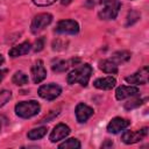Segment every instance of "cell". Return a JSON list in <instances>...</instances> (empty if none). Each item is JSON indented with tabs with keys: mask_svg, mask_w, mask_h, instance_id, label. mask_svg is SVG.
Instances as JSON below:
<instances>
[{
	"mask_svg": "<svg viewBox=\"0 0 149 149\" xmlns=\"http://www.w3.org/2000/svg\"><path fill=\"white\" fill-rule=\"evenodd\" d=\"M92 73H93L92 66L90 64L85 63V64H81V65L77 66L72 71H70L68 77H66V81L70 85H73V84L78 83L80 86L85 87V86H87Z\"/></svg>",
	"mask_w": 149,
	"mask_h": 149,
	"instance_id": "1",
	"label": "cell"
},
{
	"mask_svg": "<svg viewBox=\"0 0 149 149\" xmlns=\"http://www.w3.org/2000/svg\"><path fill=\"white\" fill-rule=\"evenodd\" d=\"M41 111V105L36 100L20 101L15 105V114L22 119H29L38 114Z\"/></svg>",
	"mask_w": 149,
	"mask_h": 149,
	"instance_id": "2",
	"label": "cell"
},
{
	"mask_svg": "<svg viewBox=\"0 0 149 149\" xmlns=\"http://www.w3.org/2000/svg\"><path fill=\"white\" fill-rule=\"evenodd\" d=\"M102 8L98 12V16L101 20H114L121 8V2L119 0H100Z\"/></svg>",
	"mask_w": 149,
	"mask_h": 149,
	"instance_id": "3",
	"label": "cell"
},
{
	"mask_svg": "<svg viewBox=\"0 0 149 149\" xmlns=\"http://www.w3.org/2000/svg\"><path fill=\"white\" fill-rule=\"evenodd\" d=\"M37 93L42 99L50 101V100H55L57 97L61 95L62 87L55 83H50V84H45V85L40 86Z\"/></svg>",
	"mask_w": 149,
	"mask_h": 149,
	"instance_id": "4",
	"label": "cell"
},
{
	"mask_svg": "<svg viewBox=\"0 0 149 149\" xmlns=\"http://www.w3.org/2000/svg\"><path fill=\"white\" fill-rule=\"evenodd\" d=\"M51 22H52V15L50 13H40L34 16L30 24V30L33 34H37L38 31L43 30L47 26H49Z\"/></svg>",
	"mask_w": 149,
	"mask_h": 149,
	"instance_id": "5",
	"label": "cell"
},
{
	"mask_svg": "<svg viewBox=\"0 0 149 149\" xmlns=\"http://www.w3.org/2000/svg\"><path fill=\"white\" fill-rule=\"evenodd\" d=\"M55 33L76 35L79 33V24L74 20H61L55 27Z\"/></svg>",
	"mask_w": 149,
	"mask_h": 149,
	"instance_id": "6",
	"label": "cell"
},
{
	"mask_svg": "<svg viewBox=\"0 0 149 149\" xmlns=\"http://www.w3.org/2000/svg\"><path fill=\"white\" fill-rule=\"evenodd\" d=\"M148 135V127H143L140 130L132 132V130H125L121 135V141L126 144H134L140 141H142Z\"/></svg>",
	"mask_w": 149,
	"mask_h": 149,
	"instance_id": "7",
	"label": "cell"
},
{
	"mask_svg": "<svg viewBox=\"0 0 149 149\" xmlns=\"http://www.w3.org/2000/svg\"><path fill=\"white\" fill-rule=\"evenodd\" d=\"M149 79V68L146 65L134 72L133 74L126 77V81L129 84H135V85H146L148 84Z\"/></svg>",
	"mask_w": 149,
	"mask_h": 149,
	"instance_id": "8",
	"label": "cell"
},
{
	"mask_svg": "<svg viewBox=\"0 0 149 149\" xmlns=\"http://www.w3.org/2000/svg\"><path fill=\"white\" fill-rule=\"evenodd\" d=\"M130 125V121L128 119H123L121 116H115L113 118L108 125H107V132L111 134H118L121 130L126 129Z\"/></svg>",
	"mask_w": 149,
	"mask_h": 149,
	"instance_id": "9",
	"label": "cell"
},
{
	"mask_svg": "<svg viewBox=\"0 0 149 149\" xmlns=\"http://www.w3.org/2000/svg\"><path fill=\"white\" fill-rule=\"evenodd\" d=\"M30 73H31L33 81L35 84H40L41 81H43L45 79V77H47V70L44 68L43 61L38 59L37 62H35L34 65L30 69Z\"/></svg>",
	"mask_w": 149,
	"mask_h": 149,
	"instance_id": "10",
	"label": "cell"
},
{
	"mask_svg": "<svg viewBox=\"0 0 149 149\" xmlns=\"http://www.w3.org/2000/svg\"><path fill=\"white\" fill-rule=\"evenodd\" d=\"M70 132H71V130H70L69 126H66L65 123H58V125H56V126L54 127V129L51 130L50 136H49V140H50V142L56 143V142H58V141L65 139V137L70 134Z\"/></svg>",
	"mask_w": 149,
	"mask_h": 149,
	"instance_id": "11",
	"label": "cell"
},
{
	"mask_svg": "<svg viewBox=\"0 0 149 149\" xmlns=\"http://www.w3.org/2000/svg\"><path fill=\"white\" fill-rule=\"evenodd\" d=\"M74 113H76V119L79 123H84L86 122L94 113L93 108L87 106L86 104H83V102H79L77 106H76V109H74Z\"/></svg>",
	"mask_w": 149,
	"mask_h": 149,
	"instance_id": "12",
	"label": "cell"
},
{
	"mask_svg": "<svg viewBox=\"0 0 149 149\" xmlns=\"http://www.w3.org/2000/svg\"><path fill=\"white\" fill-rule=\"evenodd\" d=\"M140 93V90L136 87V86H126V85H122V86H119L115 91V98L118 100H123L126 98H130V97H134L136 94Z\"/></svg>",
	"mask_w": 149,
	"mask_h": 149,
	"instance_id": "13",
	"label": "cell"
},
{
	"mask_svg": "<svg viewBox=\"0 0 149 149\" xmlns=\"http://www.w3.org/2000/svg\"><path fill=\"white\" fill-rule=\"evenodd\" d=\"M116 84V79L112 76H108V77H102V78H98L93 81V86L95 88H99V90H105V91H108V90H112Z\"/></svg>",
	"mask_w": 149,
	"mask_h": 149,
	"instance_id": "14",
	"label": "cell"
},
{
	"mask_svg": "<svg viewBox=\"0 0 149 149\" xmlns=\"http://www.w3.org/2000/svg\"><path fill=\"white\" fill-rule=\"evenodd\" d=\"M30 49H31L30 42L26 41V42H22V43L17 44V45L13 47V48L8 51V55H9L10 57L15 58V57H19V56H22V55H27V54L30 51Z\"/></svg>",
	"mask_w": 149,
	"mask_h": 149,
	"instance_id": "15",
	"label": "cell"
},
{
	"mask_svg": "<svg viewBox=\"0 0 149 149\" xmlns=\"http://www.w3.org/2000/svg\"><path fill=\"white\" fill-rule=\"evenodd\" d=\"M99 69L105 72V73H109V74H115L118 73V65L112 62L111 59H102L99 62Z\"/></svg>",
	"mask_w": 149,
	"mask_h": 149,
	"instance_id": "16",
	"label": "cell"
},
{
	"mask_svg": "<svg viewBox=\"0 0 149 149\" xmlns=\"http://www.w3.org/2000/svg\"><path fill=\"white\" fill-rule=\"evenodd\" d=\"M132 57V54L127 50H120V51H115L113 55H112V58L111 61L114 62L116 65L118 64H122V63H126L127 61H129Z\"/></svg>",
	"mask_w": 149,
	"mask_h": 149,
	"instance_id": "17",
	"label": "cell"
},
{
	"mask_svg": "<svg viewBox=\"0 0 149 149\" xmlns=\"http://www.w3.org/2000/svg\"><path fill=\"white\" fill-rule=\"evenodd\" d=\"M47 127L42 126V127H37V128H33L31 130H29L27 133V137L31 141H35V140H40L42 139L45 134H47Z\"/></svg>",
	"mask_w": 149,
	"mask_h": 149,
	"instance_id": "18",
	"label": "cell"
},
{
	"mask_svg": "<svg viewBox=\"0 0 149 149\" xmlns=\"http://www.w3.org/2000/svg\"><path fill=\"white\" fill-rule=\"evenodd\" d=\"M28 80H29V78H28V76H27L23 71H16V72L13 74V77H12L13 84L19 85V86H22V85L28 84Z\"/></svg>",
	"mask_w": 149,
	"mask_h": 149,
	"instance_id": "19",
	"label": "cell"
},
{
	"mask_svg": "<svg viewBox=\"0 0 149 149\" xmlns=\"http://www.w3.org/2000/svg\"><path fill=\"white\" fill-rule=\"evenodd\" d=\"M71 63H74V59H71V61H58L57 63H55L51 69L54 72H65L70 66H71Z\"/></svg>",
	"mask_w": 149,
	"mask_h": 149,
	"instance_id": "20",
	"label": "cell"
},
{
	"mask_svg": "<svg viewBox=\"0 0 149 149\" xmlns=\"http://www.w3.org/2000/svg\"><path fill=\"white\" fill-rule=\"evenodd\" d=\"M81 147L79 140L74 139V137H71V139H68L65 140L63 143H61L58 146L59 149H79Z\"/></svg>",
	"mask_w": 149,
	"mask_h": 149,
	"instance_id": "21",
	"label": "cell"
},
{
	"mask_svg": "<svg viewBox=\"0 0 149 149\" xmlns=\"http://www.w3.org/2000/svg\"><path fill=\"white\" fill-rule=\"evenodd\" d=\"M147 100V98H143V99H140V98H137V99H133V100H129V101H127L126 104H125V109H127V111H130V109H134V108H137V107H140L144 101Z\"/></svg>",
	"mask_w": 149,
	"mask_h": 149,
	"instance_id": "22",
	"label": "cell"
},
{
	"mask_svg": "<svg viewBox=\"0 0 149 149\" xmlns=\"http://www.w3.org/2000/svg\"><path fill=\"white\" fill-rule=\"evenodd\" d=\"M141 17V14L137 12V10H130L127 15V22H126V26H132L134 24L135 22L139 21V19Z\"/></svg>",
	"mask_w": 149,
	"mask_h": 149,
	"instance_id": "23",
	"label": "cell"
},
{
	"mask_svg": "<svg viewBox=\"0 0 149 149\" xmlns=\"http://www.w3.org/2000/svg\"><path fill=\"white\" fill-rule=\"evenodd\" d=\"M12 98V92L8 90H2L0 91V108L5 106Z\"/></svg>",
	"mask_w": 149,
	"mask_h": 149,
	"instance_id": "24",
	"label": "cell"
},
{
	"mask_svg": "<svg viewBox=\"0 0 149 149\" xmlns=\"http://www.w3.org/2000/svg\"><path fill=\"white\" fill-rule=\"evenodd\" d=\"M44 42H45L44 37H38V38L35 41V44H34V47H33V50H34L35 52H38V51L43 50V48H44Z\"/></svg>",
	"mask_w": 149,
	"mask_h": 149,
	"instance_id": "25",
	"label": "cell"
},
{
	"mask_svg": "<svg viewBox=\"0 0 149 149\" xmlns=\"http://www.w3.org/2000/svg\"><path fill=\"white\" fill-rule=\"evenodd\" d=\"M59 114V109H57V111H51L50 113H49V115H45L41 121H38L40 123H43V122H50L55 116H57Z\"/></svg>",
	"mask_w": 149,
	"mask_h": 149,
	"instance_id": "26",
	"label": "cell"
},
{
	"mask_svg": "<svg viewBox=\"0 0 149 149\" xmlns=\"http://www.w3.org/2000/svg\"><path fill=\"white\" fill-rule=\"evenodd\" d=\"M56 0H33L34 5L38 6V7H47V6H50L55 2Z\"/></svg>",
	"mask_w": 149,
	"mask_h": 149,
	"instance_id": "27",
	"label": "cell"
},
{
	"mask_svg": "<svg viewBox=\"0 0 149 149\" xmlns=\"http://www.w3.org/2000/svg\"><path fill=\"white\" fill-rule=\"evenodd\" d=\"M52 49L54 50H63V49H66V44L65 43L61 44V41L57 40V41H54L52 42Z\"/></svg>",
	"mask_w": 149,
	"mask_h": 149,
	"instance_id": "28",
	"label": "cell"
},
{
	"mask_svg": "<svg viewBox=\"0 0 149 149\" xmlns=\"http://www.w3.org/2000/svg\"><path fill=\"white\" fill-rule=\"evenodd\" d=\"M113 146V141L112 140H106L102 144H101V148H109Z\"/></svg>",
	"mask_w": 149,
	"mask_h": 149,
	"instance_id": "29",
	"label": "cell"
},
{
	"mask_svg": "<svg viewBox=\"0 0 149 149\" xmlns=\"http://www.w3.org/2000/svg\"><path fill=\"white\" fill-rule=\"evenodd\" d=\"M8 72V70L7 69H3V70H0V83L2 81V79L5 78V76H6V73Z\"/></svg>",
	"mask_w": 149,
	"mask_h": 149,
	"instance_id": "30",
	"label": "cell"
},
{
	"mask_svg": "<svg viewBox=\"0 0 149 149\" xmlns=\"http://www.w3.org/2000/svg\"><path fill=\"white\" fill-rule=\"evenodd\" d=\"M71 2H72V0H61V3H62L63 6H64V5L66 6V5H69V3H71Z\"/></svg>",
	"mask_w": 149,
	"mask_h": 149,
	"instance_id": "31",
	"label": "cell"
},
{
	"mask_svg": "<svg viewBox=\"0 0 149 149\" xmlns=\"http://www.w3.org/2000/svg\"><path fill=\"white\" fill-rule=\"evenodd\" d=\"M3 63H5V58H3V56L0 54V66H1Z\"/></svg>",
	"mask_w": 149,
	"mask_h": 149,
	"instance_id": "32",
	"label": "cell"
},
{
	"mask_svg": "<svg viewBox=\"0 0 149 149\" xmlns=\"http://www.w3.org/2000/svg\"><path fill=\"white\" fill-rule=\"evenodd\" d=\"M0 129H1V121H0Z\"/></svg>",
	"mask_w": 149,
	"mask_h": 149,
	"instance_id": "33",
	"label": "cell"
}]
</instances>
